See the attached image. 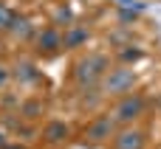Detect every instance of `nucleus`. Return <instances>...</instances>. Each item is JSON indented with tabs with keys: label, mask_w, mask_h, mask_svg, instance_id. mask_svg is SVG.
<instances>
[{
	"label": "nucleus",
	"mask_w": 161,
	"mask_h": 149,
	"mask_svg": "<svg viewBox=\"0 0 161 149\" xmlns=\"http://www.w3.org/2000/svg\"><path fill=\"white\" fill-rule=\"evenodd\" d=\"M110 135H113V121L105 118V116H99V118L88 127V141H91V144H102V141H108Z\"/></svg>",
	"instance_id": "5"
},
{
	"label": "nucleus",
	"mask_w": 161,
	"mask_h": 149,
	"mask_svg": "<svg viewBox=\"0 0 161 149\" xmlns=\"http://www.w3.org/2000/svg\"><path fill=\"white\" fill-rule=\"evenodd\" d=\"M113 149H144V132L142 130H122V132H116Z\"/></svg>",
	"instance_id": "4"
},
{
	"label": "nucleus",
	"mask_w": 161,
	"mask_h": 149,
	"mask_svg": "<svg viewBox=\"0 0 161 149\" xmlns=\"http://www.w3.org/2000/svg\"><path fill=\"white\" fill-rule=\"evenodd\" d=\"M6 79H8V73H6V70H0V85H3Z\"/></svg>",
	"instance_id": "14"
},
{
	"label": "nucleus",
	"mask_w": 161,
	"mask_h": 149,
	"mask_svg": "<svg viewBox=\"0 0 161 149\" xmlns=\"http://www.w3.org/2000/svg\"><path fill=\"white\" fill-rule=\"evenodd\" d=\"M68 141V124L65 121H51L45 127V144H62Z\"/></svg>",
	"instance_id": "7"
},
{
	"label": "nucleus",
	"mask_w": 161,
	"mask_h": 149,
	"mask_svg": "<svg viewBox=\"0 0 161 149\" xmlns=\"http://www.w3.org/2000/svg\"><path fill=\"white\" fill-rule=\"evenodd\" d=\"M14 76H17V79H23V82H28V79H34V76H37V70H34V65H31V62H20V65L14 68Z\"/></svg>",
	"instance_id": "10"
},
{
	"label": "nucleus",
	"mask_w": 161,
	"mask_h": 149,
	"mask_svg": "<svg viewBox=\"0 0 161 149\" xmlns=\"http://www.w3.org/2000/svg\"><path fill=\"white\" fill-rule=\"evenodd\" d=\"M11 17H14V14H11V11H8V8L0 3V31H8V23H11Z\"/></svg>",
	"instance_id": "12"
},
{
	"label": "nucleus",
	"mask_w": 161,
	"mask_h": 149,
	"mask_svg": "<svg viewBox=\"0 0 161 149\" xmlns=\"http://www.w3.org/2000/svg\"><path fill=\"white\" fill-rule=\"evenodd\" d=\"M158 110H161V101H158Z\"/></svg>",
	"instance_id": "17"
},
{
	"label": "nucleus",
	"mask_w": 161,
	"mask_h": 149,
	"mask_svg": "<svg viewBox=\"0 0 161 149\" xmlns=\"http://www.w3.org/2000/svg\"><path fill=\"white\" fill-rule=\"evenodd\" d=\"M8 31H11L14 37H20V39H28V37H31V20H28V17L14 14V17H11V23H8Z\"/></svg>",
	"instance_id": "8"
},
{
	"label": "nucleus",
	"mask_w": 161,
	"mask_h": 149,
	"mask_svg": "<svg viewBox=\"0 0 161 149\" xmlns=\"http://www.w3.org/2000/svg\"><path fill=\"white\" fill-rule=\"evenodd\" d=\"M37 45H40V51L51 54V51H57V48L62 45V37H59V31H57V28H45V31H40Z\"/></svg>",
	"instance_id": "6"
},
{
	"label": "nucleus",
	"mask_w": 161,
	"mask_h": 149,
	"mask_svg": "<svg viewBox=\"0 0 161 149\" xmlns=\"http://www.w3.org/2000/svg\"><path fill=\"white\" fill-rule=\"evenodd\" d=\"M40 113H42L40 101H25V104H23V116H25V118H37Z\"/></svg>",
	"instance_id": "11"
},
{
	"label": "nucleus",
	"mask_w": 161,
	"mask_h": 149,
	"mask_svg": "<svg viewBox=\"0 0 161 149\" xmlns=\"http://www.w3.org/2000/svg\"><path fill=\"white\" fill-rule=\"evenodd\" d=\"M82 42H88V28H71V31L62 37V45H65V48H79Z\"/></svg>",
	"instance_id": "9"
},
{
	"label": "nucleus",
	"mask_w": 161,
	"mask_h": 149,
	"mask_svg": "<svg viewBox=\"0 0 161 149\" xmlns=\"http://www.w3.org/2000/svg\"><path fill=\"white\" fill-rule=\"evenodd\" d=\"M144 107H147V101L142 99V96H127V99H122L119 104H116V121H122V124H130V121H136L142 113H144Z\"/></svg>",
	"instance_id": "3"
},
{
	"label": "nucleus",
	"mask_w": 161,
	"mask_h": 149,
	"mask_svg": "<svg viewBox=\"0 0 161 149\" xmlns=\"http://www.w3.org/2000/svg\"><path fill=\"white\" fill-rule=\"evenodd\" d=\"M3 149H25V146H20V144H17V146H8V144H6Z\"/></svg>",
	"instance_id": "15"
},
{
	"label": "nucleus",
	"mask_w": 161,
	"mask_h": 149,
	"mask_svg": "<svg viewBox=\"0 0 161 149\" xmlns=\"http://www.w3.org/2000/svg\"><path fill=\"white\" fill-rule=\"evenodd\" d=\"M3 146H6V138H3V135H0V149H3Z\"/></svg>",
	"instance_id": "16"
},
{
	"label": "nucleus",
	"mask_w": 161,
	"mask_h": 149,
	"mask_svg": "<svg viewBox=\"0 0 161 149\" xmlns=\"http://www.w3.org/2000/svg\"><path fill=\"white\" fill-rule=\"evenodd\" d=\"M119 17H122V23H133V20H136V14H133V11H122Z\"/></svg>",
	"instance_id": "13"
},
{
	"label": "nucleus",
	"mask_w": 161,
	"mask_h": 149,
	"mask_svg": "<svg viewBox=\"0 0 161 149\" xmlns=\"http://www.w3.org/2000/svg\"><path fill=\"white\" fill-rule=\"evenodd\" d=\"M130 87H133V70L130 68H113L108 76H105V93H110V96H125V93H130Z\"/></svg>",
	"instance_id": "2"
},
{
	"label": "nucleus",
	"mask_w": 161,
	"mask_h": 149,
	"mask_svg": "<svg viewBox=\"0 0 161 149\" xmlns=\"http://www.w3.org/2000/svg\"><path fill=\"white\" fill-rule=\"evenodd\" d=\"M108 65H110V59H108V56H102V54L82 56V59L76 62V68H74V79H76L82 87H91V85H96V82H99V76H105Z\"/></svg>",
	"instance_id": "1"
}]
</instances>
